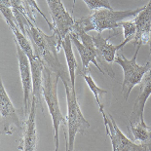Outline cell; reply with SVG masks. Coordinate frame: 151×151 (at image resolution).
Returning <instances> with one entry per match:
<instances>
[{"label":"cell","mask_w":151,"mask_h":151,"mask_svg":"<svg viewBox=\"0 0 151 151\" xmlns=\"http://www.w3.org/2000/svg\"><path fill=\"white\" fill-rule=\"evenodd\" d=\"M101 114L104 117L105 130L110 137L113 151H144L141 144H136L122 133L111 115H108L107 117L104 112Z\"/></svg>","instance_id":"ba28073f"},{"label":"cell","mask_w":151,"mask_h":151,"mask_svg":"<svg viewBox=\"0 0 151 151\" xmlns=\"http://www.w3.org/2000/svg\"><path fill=\"white\" fill-rule=\"evenodd\" d=\"M65 88L67 116L66 125L68 129V139L66 142V150L74 149V140L77 134H85L90 128L89 122L83 115L77 101L75 91L70 84H63Z\"/></svg>","instance_id":"277c9868"},{"label":"cell","mask_w":151,"mask_h":151,"mask_svg":"<svg viewBox=\"0 0 151 151\" xmlns=\"http://www.w3.org/2000/svg\"><path fill=\"white\" fill-rule=\"evenodd\" d=\"M144 7L127 11H114L113 9H99L94 11L92 15L86 16L78 20H75L73 28H79L88 32L96 30L101 33L104 30H115L121 27V22L128 18L136 17Z\"/></svg>","instance_id":"7a4b0ae2"},{"label":"cell","mask_w":151,"mask_h":151,"mask_svg":"<svg viewBox=\"0 0 151 151\" xmlns=\"http://www.w3.org/2000/svg\"><path fill=\"white\" fill-rule=\"evenodd\" d=\"M130 128L134 139L142 145L144 151H151V127L147 126L143 120L130 123Z\"/></svg>","instance_id":"2e32d148"},{"label":"cell","mask_w":151,"mask_h":151,"mask_svg":"<svg viewBox=\"0 0 151 151\" xmlns=\"http://www.w3.org/2000/svg\"><path fill=\"white\" fill-rule=\"evenodd\" d=\"M60 77L56 73L51 71L50 69L44 67L43 69V86L42 93L43 98L45 99L49 113L53 120L54 127V141L55 149L59 150L60 140H59V131L60 123L65 125L66 119L63 115L60 108L59 99H58V80Z\"/></svg>","instance_id":"3957f363"},{"label":"cell","mask_w":151,"mask_h":151,"mask_svg":"<svg viewBox=\"0 0 151 151\" xmlns=\"http://www.w3.org/2000/svg\"><path fill=\"white\" fill-rule=\"evenodd\" d=\"M0 113L2 131L4 134H12L18 129L22 130L24 124H22L17 109L13 105L2 82L0 84Z\"/></svg>","instance_id":"8992f818"},{"label":"cell","mask_w":151,"mask_h":151,"mask_svg":"<svg viewBox=\"0 0 151 151\" xmlns=\"http://www.w3.org/2000/svg\"><path fill=\"white\" fill-rule=\"evenodd\" d=\"M140 90L139 94L134 104L133 111L129 119L130 123H137V122L143 121V111L145 108V104L148 98L151 95V66L149 70L143 76L142 80L139 83Z\"/></svg>","instance_id":"8fae6325"},{"label":"cell","mask_w":151,"mask_h":151,"mask_svg":"<svg viewBox=\"0 0 151 151\" xmlns=\"http://www.w3.org/2000/svg\"><path fill=\"white\" fill-rule=\"evenodd\" d=\"M46 3L49 7L55 29L58 30L63 40V38L73 30L75 20L66 11L62 0H46Z\"/></svg>","instance_id":"9c48e42d"},{"label":"cell","mask_w":151,"mask_h":151,"mask_svg":"<svg viewBox=\"0 0 151 151\" xmlns=\"http://www.w3.org/2000/svg\"><path fill=\"white\" fill-rule=\"evenodd\" d=\"M121 27L123 28V34H124V40L121 42L122 46H125L131 41L134 39L137 33V25L134 21H122Z\"/></svg>","instance_id":"ffe728a7"},{"label":"cell","mask_w":151,"mask_h":151,"mask_svg":"<svg viewBox=\"0 0 151 151\" xmlns=\"http://www.w3.org/2000/svg\"><path fill=\"white\" fill-rule=\"evenodd\" d=\"M139 49L140 46H137L136 53L131 60L125 58L123 54L117 55L114 60V62L118 63L123 69L124 78L123 83H122V95L125 101H127L129 98L130 93L134 89V87L139 84L143 76L145 75V73L148 71L151 66V62H147L146 65H139L137 63V57Z\"/></svg>","instance_id":"5b68a950"},{"label":"cell","mask_w":151,"mask_h":151,"mask_svg":"<svg viewBox=\"0 0 151 151\" xmlns=\"http://www.w3.org/2000/svg\"><path fill=\"white\" fill-rule=\"evenodd\" d=\"M16 48H17L19 68H20L21 79L22 84V92H24V113L27 116V113L28 114V112L30 110L31 104H32V99H33L32 73H31V66L27 56L17 43H16Z\"/></svg>","instance_id":"52a82bcc"},{"label":"cell","mask_w":151,"mask_h":151,"mask_svg":"<svg viewBox=\"0 0 151 151\" xmlns=\"http://www.w3.org/2000/svg\"><path fill=\"white\" fill-rule=\"evenodd\" d=\"M24 5H25V7H27L28 13H29L31 20H32V22H34V24H36V20H35V12H37V13H39V14L43 17L44 20L46 21L47 24L49 25L50 29H52L53 31L55 30V27H54L53 22H50V21L48 20V18L45 16V14L42 12V10L39 8L36 0H24Z\"/></svg>","instance_id":"44dd1931"},{"label":"cell","mask_w":151,"mask_h":151,"mask_svg":"<svg viewBox=\"0 0 151 151\" xmlns=\"http://www.w3.org/2000/svg\"><path fill=\"white\" fill-rule=\"evenodd\" d=\"M93 40H94L96 48L99 51V54L101 55L104 60H106L107 63L114 62L117 51L123 49L121 43L119 45L111 44L109 42V38H104L101 33H98L97 35L93 36Z\"/></svg>","instance_id":"9a60e30c"},{"label":"cell","mask_w":151,"mask_h":151,"mask_svg":"<svg viewBox=\"0 0 151 151\" xmlns=\"http://www.w3.org/2000/svg\"><path fill=\"white\" fill-rule=\"evenodd\" d=\"M10 1L12 4L13 12H14L16 19H17V21H18L19 28L22 30V33L27 36V28H25V27H27L29 22H32V20H31L29 13H28L27 7H25L24 0H10Z\"/></svg>","instance_id":"ac0fdd59"},{"label":"cell","mask_w":151,"mask_h":151,"mask_svg":"<svg viewBox=\"0 0 151 151\" xmlns=\"http://www.w3.org/2000/svg\"><path fill=\"white\" fill-rule=\"evenodd\" d=\"M90 10L96 11L99 9H112L109 3V0H83ZM75 0H73V7H74Z\"/></svg>","instance_id":"7402d4cb"},{"label":"cell","mask_w":151,"mask_h":151,"mask_svg":"<svg viewBox=\"0 0 151 151\" xmlns=\"http://www.w3.org/2000/svg\"><path fill=\"white\" fill-rule=\"evenodd\" d=\"M35 53V52H34ZM36 55V54H35ZM31 66V73H32V82H33V99L37 101L38 105H41V97H42V86H43V69L44 65L40 58L35 56L33 59L29 60Z\"/></svg>","instance_id":"5bb4252c"},{"label":"cell","mask_w":151,"mask_h":151,"mask_svg":"<svg viewBox=\"0 0 151 151\" xmlns=\"http://www.w3.org/2000/svg\"><path fill=\"white\" fill-rule=\"evenodd\" d=\"M137 25V33L133 40L134 46H140L147 44L150 40L151 35V0L143 10L140 11L134 18Z\"/></svg>","instance_id":"7c38bea8"},{"label":"cell","mask_w":151,"mask_h":151,"mask_svg":"<svg viewBox=\"0 0 151 151\" xmlns=\"http://www.w3.org/2000/svg\"><path fill=\"white\" fill-rule=\"evenodd\" d=\"M25 28L27 37L33 45L34 52L42 60L44 67L56 73L62 79L63 84L71 85L70 78L67 77L65 67L59 60L58 54L62 48L63 39L58 30L55 29L52 35H47L32 22H29Z\"/></svg>","instance_id":"6da1fadb"},{"label":"cell","mask_w":151,"mask_h":151,"mask_svg":"<svg viewBox=\"0 0 151 151\" xmlns=\"http://www.w3.org/2000/svg\"><path fill=\"white\" fill-rule=\"evenodd\" d=\"M149 44H150V56H151V35H150V40H149Z\"/></svg>","instance_id":"603a6c76"},{"label":"cell","mask_w":151,"mask_h":151,"mask_svg":"<svg viewBox=\"0 0 151 151\" xmlns=\"http://www.w3.org/2000/svg\"><path fill=\"white\" fill-rule=\"evenodd\" d=\"M78 74L82 75L83 78L85 79L87 85H88L90 90H91L92 93L95 96V99H96V101H97V104H98L99 108V112H101V113H104V104H102L101 102V101H99V96L106 94L107 92L104 91V90L101 89L97 84H96V82L94 81V79L92 78V76L90 75V73L84 72V71H80V70H78Z\"/></svg>","instance_id":"d6986e66"},{"label":"cell","mask_w":151,"mask_h":151,"mask_svg":"<svg viewBox=\"0 0 151 151\" xmlns=\"http://www.w3.org/2000/svg\"><path fill=\"white\" fill-rule=\"evenodd\" d=\"M37 101L32 99V104H31L30 110L28 112V116L27 121L22 126V137L21 144L19 145V150L24 151H34L37 147V133H36V123H35V117H36L37 110Z\"/></svg>","instance_id":"30bf717a"},{"label":"cell","mask_w":151,"mask_h":151,"mask_svg":"<svg viewBox=\"0 0 151 151\" xmlns=\"http://www.w3.org/2000/svg\"><path fill=\"white\" fill-rule=\"evenodd\" d=\"M69 36L71 38L72 43L74 44V46L76 47L77 51L80 55V58H81V62H82V71L84 72H89L90 69V63H94L95 66H97V68L101 71L102 74H104V71L101 69V67L99 65V60H98V57L99 56V51L98 50H92L90 48L86 47L84 44H83L81 41H80L79 37L77 36L75 32H69Z\"/></svg>","instance_id":"4fadbf2b"},{"label":"cell","mask_w":151,"mask_h":151,"mask_svg":"<svg viewBox=\"0 0 151 151\" xmlns=\"http://www.w3.org/2000/svg\"><path fill=\"white\" fill-rule=\"evenodd\" d=\"M62 48L65 51L67 66H68V74H69L70 81H71V87L75 91V72L77 69V60L75 59L74 52H73L72 49V40L70 38L69 34H67L63 38Z\"/></svg>","instance_id":"e0dca14e"}]
</instances>
